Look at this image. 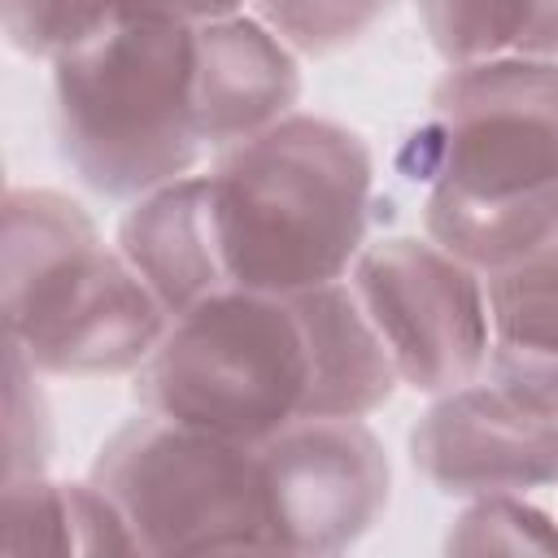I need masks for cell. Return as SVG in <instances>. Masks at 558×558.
<instances>
[{
	"label": "cell",
	"mask_w": 558,
	"mask_h": 558,
	"mask_svg": "<svg viewBox=\"0 0 558 558\" xmlns=\"http://www.w3.org/2000/svg\"><path fill=\"white\" fill-rule=\"evenodd\" d=\"M397 384L353 283L331 279L305 292L222 288L174 314L135 371V401L253 449L310 414L366 418Z\"/></svg>",
	"instance_id": "obj_1"
},
{
	"label": "cell",
	"mask_w": 558,
	"mask_h": 558,
	"mask_svg": "<svg viewBox=\"0 0 558 558\" xmlns=\"http://www.w3.org/2000/svg\"><path fill=\"white\" fill-rule=\"evenodd\" d=\"M427 135V240L480 275L558 240V61L453 65Z\"/></svg>",
	"instance_id": "obj_2"
},
{
	"label": "cell",
	"mask_w": 558,
	"mask_h": 558,
	"mask_svg": "<svg viewBox=\"0 0 558 558\" xmlns=\"http://www.w3.org/2000/svg\"><path fill=\"white\" fill-rule=\"evenodd\" d=\"M371 192V144L331 118L288 113L222 148L209 209L231 288L305 292L344 279L366 248Z\"/></svg>",
	"instance_id": "obj_3"
},
{
	"label": "cell",
	"mask_w": 558,
	"mask_h": 558,
	"mask_svg": "<svg viewBox=\"0 0 558 558\" xmlns=\"http://www.w3.org/2000/svg\"><path fill=\"white\" fill-rule=\"evenodd\" d=\"M52 126L70 170L109 201L183 179L196 131V26L135 0L100 35L52 61Z\"/></svg>",
	"instance_id": "obj_4"
},
{
	"label": "cell",
	"mask_w": 558,
	"mask_h": 558,
	"mask_svg": "<svg viewBox=\"0 0 558 558\" xmlns=\"http://www.w3.org/2000/svg\"><path fill=\"white\" fill-rule=\"evenodd\" d=\"M9 344L48 375H126L170 327L135 266L105 248L92 214L52 187L4 196Z\"/></svg>",
	"instance_id": "obj_5"
},
{
	"label": "cell",
	"mask_w": 558,
	"mask_h": 558,
	"mask_svg": "<svg viewBox=\"0 0 558 558\" xmlns=\"http://www.w3.org/2000/svg\"><path fill=\"white\" fill-rule=\"evenodd\" d=\"M87 480L118 506L135 554L275 549L248 445L144 410L100 445Z\"/></svg>",
	"instance_id": "obj_6"
},
{
	"label": "cell",
	"mask_w": 558,
	"mask_h": 558,
	"mask_svg": "<svg viewBox=\"0 0 558 558\" xmlns=\"http://www.w3.org/2000/svg\"><path fill=\"white\" fill-rule=\"evenodd\" d=\"M349 283L405 388L440 397L488 371V288L471 262L436 240L388 235L357 253Z\"/></svg>",
	"instance_id": "obj_7"
},
{
	"label": "cell",
	"mask_w": 558,
	"mask_h": 558,
	"mask_svg": "<svg viewBox=\"0 0 558 558\" xmlns=\"http://www.w3.org/2000/svg\"><path fill=\"white\" fill-rule=\"evenodd\" d=\"M253 453L283 554H340L388 510L392 466L362 418L310 414L253 445Z\"/></svg>",
	"instance_id": "obj_8"
},
{
	"label": "cell",
	"mask_w": 558,
	"mask_h": 558,
	"mask_svg": "<svg viewBox=\"0 0 558 558\" xmlns=\"http://www.w3.org/2000/svg\"><path fill=\"white\" fill-rule=\"evenodd\" d=\"M410 462L445 497L549 488L558 484V418L475 379L427 405L410 432Z\"/></svg>",
	"instance_id": "obj_9"
},
{
	"label": "cell",
	"mask_w": 558,
	"mask_h": 558,
	"mask_svg": "<svg viewBox=\"0 0 558 558\" xmlns=\"http://www.w3.org/2000/svg\"><path fill=\"white\" fill-rule=\"evenodd\" d=\"M301 100L292 44L262 17H222L196 26V131L222 153L283 122Z\"/></svg>",
	"instance_id": "obj_10"
},
{
	"label": "cell",
	"mask_w": 558,
	"mask_h": 558,
	"mask_svg": "<svg viewBox=\"0 0 558 558\" xmlns=\"http://www.w3.org/2000/svg\"><path fill=\"white\" fill-rule=\"evenodd\" d=\"M118 253L135 266L170 318L231 288L214 235L209 174H183L135 196L118 222Z\"/></svg>",
	"instance_id": "obj_11"
},
{
	"label": "cell",
	"mask_w": 558,
	"mask_h": 558,
	"mask_svg": "<svg viewBox=\"0 0 558 558\" xmlns=\"http://www.w3.org/2000/svg\"><path fill=\"white\" fill-rule=\"evenodd\" d=\"M488 379L558 418V240L488 275Z\"/></svg>",
	"instance_id": "obj_12"
},
{
	"label": "cell",
	"mask_w": 558,
	"mask_h": 558,
	"mask_svg": "<svg viewBox=\"0 0 558 558\" xmlns=\"http://www.w3.org/2000/svg\"><path fill=\"white\" fill-rule=\"evenodd\" d=\"M4 549L13 554H135L118 506L92 484L4 480Z\"/></svg>",
	"instance_id": "obj_13"
},
{
	"label": "cell",
	"mask_w": 558,
	"mask_h": 558,
	"mask_svg": "<svg viewBox=\"0 0 558 558\" xmlns=\"http://www.w3.org/2000/svg\"><path fill=\"white\" fill-rule=\"evenodd\" d=\"M418 22L449 70L558 61V0H418Z\"/></svg>",
	"instance_id": "obj_14"
},
{
	"label": "cell",
	"mask_w": 558,
	"mask_h": 558,
	"mask_svg": "<svg viewBox=\"0 0 558 558\" xmlns=\"http://www.w3.org/2000/svg\"><path fill=\"white\" fill-rule=\"evenodd\" d=\"M453 554H558V523L523 493L475 497L449 527Z\"/></svg>",
	"instance_id": "obj_15"
},
{
	"label": "cell",
	"mask_w": 558,
	"mask_h": 558,
	"mask_svg": "<svg viewBox=\"0 0 558 558\" xmlns=\"http://www.w3.org/2000/svg\"><path fill=\"white\" fill-rule=\"evenodd\" d=\"M122 0H0L4 35L22 57H65L109 26Z\"/></svg>",
	"instance_id": "obj_16"
},
{
	"label": "cell",
	"mask_w": 558,
	"mask_h": 558,
	"mask_svg": "<svg viewBox=\"0 0 558 558\" xmlns=\"http://www.w3.org/2000/svg\"><path fill=\"white\" fill-rule=\"evenodd\" d=\"M392 0H257V17L270 22L296 52L327 57L362 39Z\"/></svg>",
	"instance_id": "obj_17"
},
{
	"label": "cell",
	"mask_w": 558,
	"mask_h": 558,
	"mask_svg": "<svg viewBox=\"0 0 558 558\" xmlns=\"http://www.w3.org/2000/svg\"><path fill=\"white\" fill-rule=\"evenodd\" d=\"M153 13H166V17H179L187 26H205V22H222V17H235L244 9V0H135Z\"/></svg>",
	"instance_id": "obj_18"
}]
</instances>
